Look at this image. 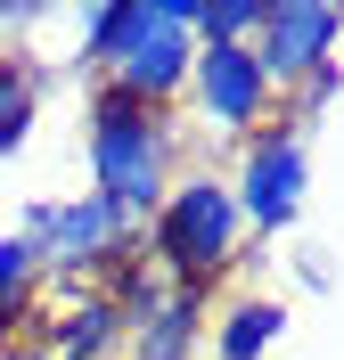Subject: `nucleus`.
<instances>
[{"label":"nucleus","instance_id":"obj_1","mask_svg":"<svg viewBox=\"0 0 344 360\" xmlns=\"http://www.w3.org/2000/svg\"><path fill=\"white\" fill-rule=\"evenodd\" d=\"M82 156H91V197H107L115 213L139 229V221L164 205V188L181 180V123L98 82V90H91Z\"/></svg>","mask_w":344,"mask_h":360},{"label":"nucleus","instance_id":"obj_2","mask_svg":"<svg viewBox=\"0 0 344 360\" xmlns=\"http://www.w3.org/2000/svg\"><path fill=\"white\" fill-rule=\"evenodd\" d=\"M139 229H148V238H139V262L156 270L164 287H197V295H205L213 278L238 262V246H246V221H238L222 172H181Z\"/></svg>","mask_w":344,"mask_h":360},{"label":"nucleus","instance_id":"obj_3","mask_svg":"<svg viewBox=\"0 0 344 360\" xmlns=\"http://www.w3.org/2000/svg\"><path fill=\"white\" fill-rule=\"evenodd\" d=\"M17 238L33 246V262H42V287L74 295V287H98L123 254L139 246V229L115 213L107 197H91V188H74V197H49V205H25Z\"/></svg>","mask_w":344,"mask_h":360},{"label":"nucleus","instance_id":"obj_4","mask_svg":"<svg viewBox=\"0 0 344 360\" xmlns=\"http://www.w3.org/2000/svg\"><path fill=\"white\" fill-rule=\"evenodd\" d=\"M189 58H197V41L181 25V0H115V41H107V66H98L107 90L172 115V98L189 90Z\"/></svg>","mask_w":344,"mask_h":360},{"label":"nucleus","instance_id":"obj_5","mask_svg":"<svg viewBox=\"0 0 344 360\" xmlns=\"http://www.w3.org/2000/svg\"><path fill=\"white\" fill-rule=\"evenodd\" d=\"M312 197V131H295L287 115L262 123V131L238 139V180H229V205H238V221L246 238H287Z\"/></svg>","mask_w":344,"mask_h":360},{"label":"nucleus","instance_id":"obj_6","mask_svg":"<svg viewBox=\"0 0 344 360\" xmlns=\"http://www.w3.org/2000/svg\"><path fill=\"white\" fill-rule=\"evenodd\" d=\"M189 107H197V123H205L213 139H246L271 123L279 90L262 82V66H254V49H197L189 58Z\"/></svg>","mask_w":344,"mask_h":360},{"label":"nucleus","instance_id":"obj_7","mask_svg":"<svg viewBox=\"0 0 344 360\" xmlns=\"http://www.w3.org/2000/svg\"><path fill=\"white\" fill-rule=\"evenodd\" d=\"M254 66L271 90H295L312 66H328L344 49V17L328 0H262V25H254Z\"/></svg>","mask_w":344,"mask_h":360},{"label":"nucleus","instance_id":"obj_8","mask_svg":"<svg viewBox=\"0 0 344 360\" xmlns=\"http://www.w3.org/2000/svg\"><path fill=\"white\" fill-rule=\"evenodd\" d=\"M205 295L197 287H164L148 311L123 328V360H189L197 344H205Z\"/></svg>","mask_w":344,"mask_h":360},{"label":"nucleus","instance_id":"obj_9","mask_svg":"<svg viewBox=\"0 0 344 360\" xmlns=\"http://www.w3.org/2000/svg\"><path fill=\"white\" fill-rule=\"evenodd\" d=\"M42 336H49V360H123V311L98 287H74V295H58Z\"/></svg>","mask_w":344,"mask_h":360},{"label":"nucleus","instance_id":"obj_10","mask_svg":"<svg viewBox=\"0 0 344 360\" xmlns=\"http://www.w3.org/2000/svg\"><path fill=\"white\" fill-rule=\"evenodd\" d=\"M213 328V360H262L279 336H287V303L279 295H238L222 319H205Z\"/></svg>","mask_w":344,"mask_h":360},{"label":"nucleus","instance_id":"obj_11","mask_svg":"<svg viewBox=\"0 0 344 360\" xmlns=\"http://www.w3.org/2000/svg\"><path fill=\"white\" fill-rule=\"evenodd\" d=\"M33 303H42V262H33V246L8 229V238H0V336H25Z\"/></svg>","mask_w":344,"mask_h":360},{"label":"nucleus","instance_id":"obj_12","mask_svg":"<svg viewBox=\"0 0 344 360\" xmlns=\"http://www.w3.org/2000/svg\"><path fill=\"white\" fill-rule=\"evenodd\" d=\"M25 131H33V74L8 41H0V156H17Z\"/></svg>","mask_w":344,"mask_h":360},{"label":"nucleus","instance_id":"obj_13","mask_svg":"<svg viewBox=\"0 0 344 360\" xmlns=\"http://www.w3.org/2000/svg\"><path fill=\"white\" fill-rule=\"evenodd\" d=\"M279 98H287V123H295V131H320V123H328V107L344 98V58L312 66V74H303L295 90H279Z\"/></svg>","mask_w":344,"mask_h":360},{"label":"nucleus","instance_id":"obj_14","mask_svg":"<svg viewBox=\"0 0 344 360\" xmlns=\"http://www.w3.org/2000/svg\"><path fill=\"white\" fill-rule=\"evenodd\" d=\"M0 360H25V344H17V336H0Z\"/></svg>","mask_w":344,"mask_h":360}]
</instances>
